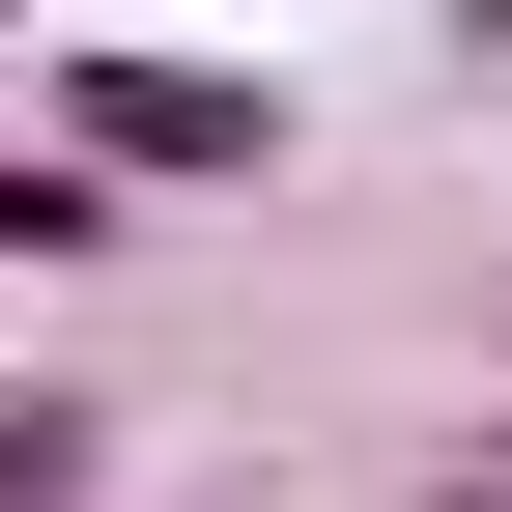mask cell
Listing matches in <instances>:
<instances>
[{"mask_svg": "<svg viewBox=\"0 0 512 512\" xmlns=\"http://www.w3.org/2000/svg\"><path fill=\"white\" fill-rule=\"evenodd\" d=\"M86 143H114V171H256V86H200V57H86Z\"/></svg>", "mask_w": 512, "mask_h": 512, "instance_id": "6da1fadb", "label": "cell"}]
</instances>
